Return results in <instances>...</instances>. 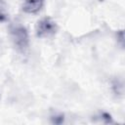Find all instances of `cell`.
<instances>
[{
	"instance_id": "8",
	"label": "cell",
	"mask_w": 125,
	"mask_h": 125,
	"mask_svg": "<svg viewBox=\"0 0 125 125\" xmlns=\"http://www.w3.org/2000/svg\"><path fill=\"white\" fill-rule=\"evenodd\" d=\"M7 19L6 14L3 12V6H2V1L0 0V21H4Z\"/></svg>"
},
{
	"instance_id": "2",
	"label": "cell",
	"mask_w": 125,
	"mask_h": 125,
	"mask_svg": "<svg viewBox=\"0 0 125 125\" xmlns=\"http://www.w3.org/2000/svg\"><path fill=\"white\" fill-rule=\"evenodd\" d=\"M58 31L57 22L50 17L40 19L35 25V34L38 38L46 39L54 36Z\"/></svg>"
},
{
	"instance_id": "7",
	"label": "cell",
	"mask_w": 125,
	"mask_h": 125,
	"mask_svg": "<svg viewBox=\"0 0 125 125\" xmlns=\"http://www.w3.org/2000/svg\"><path fill=\"white\" fill-rule=\"evenodd\" d=\"M117 41L119 42L120 46L123 48V46H124V32H123V30L117 31Z\"/></svg>"
},
{
	"instance_id": "1",
	"label": "cell",
	"mask_w": 125,
	"mask_h": 125,
	"mask_svg": "<svg viewBox=\"0 0 125 125\" xmlns=\"http://www.w3.org/2000/svg\"><path fill=\"white\" fill-rule=\"evenodd\" d=\"M11 38L14 46L21 53H25L29 46L27 29L22 25H15L11 28Z\"/></svg>"
},
{
	"instance_id": "5",
	"label": "cell",
	"mask_w": 125,
	"mask_h": 125,
	"mask_svg": "<svg viewBox=\"0 0 125 125\" xmlns=\"http://www.w3.org/2000/svg\"><path fill=\"white\" fill-rule=\"evenodd\" d=\"M51 123L53 124H62L64 122V115L62 113H55L51 115Z\"/></svg>"
},
{
	"instance_id": "6",
	"label": "cell",
	"mask_w": 125,
	"mask_h": 125,
	"mask_svg": "<svg viewBox=\"0 0 125 125\" xmlns=\"http://www.w3.org/2000/svg\"><path fill=\"white\" fill-rule=\"evenodd\" d=\"M99 117L101 118V120H102L104 123H107V124H108V123H112V122H113L112 117H111V115H110L108 112L103 111V112L100 113Z\"/></svg>"
},
{
	"instance_id": "4",
	"label": "cell",
	"mask_w": 125,
	"mask_h": 125,
	"mask_svg": "<svg viewBox=\"0 0 125 125\" xmlns=\"http://www.w3.org/2000/svg\"><path fill=\"white\" fill-rule=\"evenodd\" d=\"M112 91L115 95H122L123 94V83L119 80H114L111 84Z\"/></svg>"
},
{
	"instance_id": "3",
	"label": "cell",
	"mask_w": 125,
	"mask_h": 125,
	"mask_svg": "<svg viewBox=\"0 0 125 125\" xmlns=\"http://www.w3.org/2000/svg\"><path fill=\"white\" fill-rule=\"evenodd\" d=\"M44 5V0H24L21 5V10L25 14L34 15L41 11Z\"/></svg>"
}]
</instances>
